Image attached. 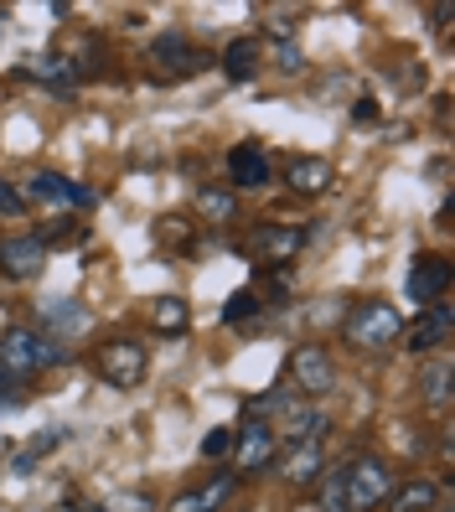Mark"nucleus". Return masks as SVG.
<instances>
[{
  "label": "nucleus",
  "mask_w": 455,
  "mask_h": 512,
  "mask_svg": "<svg viewBox=\"0 0 455 512\" xmlns=\"http://www.w3.org/2000/svg\"><path fill=\"white\" fill-rule=\"evenodd\" d=\"M419 394L430 409H445L450 404V363L445 357H430V363L419 368Z\"/></svg>",
  "instance_id": "obj_18"
},
{
  "label": "nucleus",
  "mask_w": 455,
  "mask_h": 512,
  "mask_svg": "<svg viewBox=\"0 0 455 512\" xmlns=\"http://www.w3.org/2000/svg\"><path fill=\"white\" fill-rule=\"evenodd\" d=\"M197 207H202L207 218H218V223H228L238 202H233V192H223V187H202V192H197Z\"/></svg>",
  "instance_id": "obj_25"
},
{
  "label": "nucleus",
  "mask_w": 455,
  "mask_h": 512,
  "mask_svg": "<svg viewBox=\"0 0 455 512\" xmlns=\"http://www.w3.org/2000/svg\"><path fill=\"white\" fill-rule=\"evenodd\" d=\"M0 394H11V373L6 368H0Z\"/></svg>",
  "instance_id": "obj_32"
},
{
  "label": "nucleus",
  "mask_w": 455,
  "mask_h": 512,
  "mask_svg": "<svg viewBox=\"0 0 455 512\" xmlns=\"http://www.w3.org/2000/svg\"><path fill=\"white\" fill-rule=\"evenodd\" d=\"M42 326L57 331V337H83V331H88V311L78 306V300H52V306H42Z\"/></svg>",
  "instance_id": "obj_16"
},
{
  "label": "nucleus",
  "mask_w": 455,
  "mask_h": 512,
  "mask_svg": "<svg viewBox=\"0 0 455 512\" xmlns=\"http://www.w3.org/2000/svg\"><path fill=\"white\" fill-rule=\"evenodd\" d=\"M233 456H238V471H264L275 461V430H269L264 419H249V425L233 435Z\"/></svg>",
  "instance_id": "obj_8"
},
{
  "label": "nucleus",
  "mask_w": 455,
  "mask_h": 512,
  "mask_svg": "<svg viewBox=\"0 0 455 512\" xmlns=\"http://www.w3.org/2000/svg\"><path fill=\"white\" fill-rule=\"evenodd\" d=\"M228 176H233V187H269L275 166H269L264 145H233L228 150Z\"/></svg>",
  "instance_id": "obj_10"
},
{
  "label": "nucleus",
  "mask_w": 455,
  "mask_h": 512,
  "mask_svg": "<svg viewBox=\"0 0 455 512\" xmlns=\"http://www.w3.org/2000/svg\"><path fill=\"white\" fill-rule=\"evenodd\" d=\"M57 363H63V347H57L52 337H42V331H32V326L0 331V368H6L11 378L42 373V368H57Z\"/></svg>",
  "instance_id": "obj_1"
},
{
  "label": "nucleus",
  "mask_w": 455,
  "mask_h": 512,
  "mask_svg": "<svg viewBox=\"0 0 455 512\" xmlns=\"http://www.w3.org/2000/svg\"><path fill=\"white\" fill-rule=\"evenodd\" d=\"M21 197H37L47 207H68V176H57V171H37L32 182H26Z\"/></svg>",
  "instance_id": "obj_21"
},
{
  "label": "nucleus",
  "mask_w": 455,
  "mask_h": 512,
  "mask_svg": "<svg viewBox=\"0 0 455 512\" xmlns=\"http://www.w3.org/2000/svg\"><path fill=\"white\" fill-rule=\"evenodd\" d=\"M259 311V295L254 290H238V295H228V306H223V321L228 326H244L249 316Z\"/></svg>",
  "instance_id": "obj_27"
},
{
  "label": "nucleus",
  "mask_w": 455,
  "mask_h": 512,
  "mask_svg": "<svg viewBox=\"0 0 455 512\" xmlns=\"http://www.w3.org/2000/svg\"><path fill=\"white\" fill-rule=\"evenodd\" d=\"M331 176H337V171H331V161H321V156H295L290 166H285V182L295 187V192H326L331 187Z\"/></svg>",
  "instance_id": "obj_13"
},
{
  "label": "nucleus",
  "mask_w": 455,
  "mask_h": 512,
  "mask_svg": "<svg viewBox=\"0 0 455 512\" xmlns=\"http://www.w3.org/2000/svg\"><path fill=\"white\" fill-rule=\"evenodd\" d=\"M99 202V192L94 187H78V182H68V207H94Z\"/></svg>",
  "instance_id": "obj_31"
},
{
  "label": "nucleus",
  "mask_w": 455,
  "mask_h": 512,
  "mask_svg": "<svg viewBox=\"0 0 455 512\" xmlns=\"http://www.w3.org/2000/svg\"><path fill=\"white\" fill-rule=\"evenodd\" d=\"M0 213H26V197H21V187H11L6 176H0Z\"/></svg>",
  "instance_id": "obj_28"
},
{
  "label": "nucleus",
  "mask_w": 455,
  "mask_h": 512,
  "mask_svg": "<svg viewBox=\"0 0 455 512\" xmlns=\"http://www.w3.org/2000/svg\"><path fill=\"white\" fill-rule=\"evenodd\" d=\"M233 435H238V430H228V425L207 430L202 445H197V450H202V461H223V456H233Z\"/></svg>",
  "instance_id": "obj_26"
},
{
  "label": "nucleus",
  "mask_w": 455,
  "mask_h": 512,
  "mask_svg": "<svg viewBox=\"0 0 455 512\" xmlns=\"http://www.w3.org/2000/svg\"><path fill=\"white\" fill-rule=\"evenodd\" d=\"M388 497H393V471L378 456H362L347 466V507L352 512H373Z\"/></svg>",
  "instance_id": "obj_3"
},
{
  "label": "nucleus",
  "mask_w": 455,
  "mask_h": 512,
  "mask_svg": "<svg viewBox=\"0 0 455 512\" xmlns=\"http://www.w3.org/2000/svg\"><path fill=\"white\" fill-rule=\"evenodd\" d=\"M150 63H156L161 73H171V78H187V73H202L207 68V52H197L181 32H166V37L150 42Z\"/></svg>",
  "instance_id": "obj_7"
},
{
  "label": "nucleus",
  "mask_w": 455,
  "mask_h": 512,
  "mask_svg": "<svg viewBox=\"0 0 455 512\" xmlns=\"http://www.w3.org/2000/svg\"><path fill=\"white\" fill-rule=\"evenodd\" d=\"M435 502H440V481L435 476H409L404 487H393V497H388L393 512H435Z\"/></svg>",
  "instance_id": "obj_12"
},
{
  "label": "nucleus",
  "mask_w": 455,
  "mask_h": 512,
  "mask_svg": "<svg viewBox=\"0 0 455 512\" xmlns=\"http://www.w3.org/2000/svg\"><path fill=\"white\" fill-rule=\"evenodd\" d=\"M223 73H228L233 83H249V78L259 73V47H254V37L228 42V52H223Z\"/></svg>",
  "instance_id": "obj_19"
},
{
  "label": "nucleus",
  "mask_w": 455,
  "mask_h": 512,
  "mask_svg": "<svg viewBox=\"0 0 455 512\" xmlns=\"http://www.w3.org/2000/svg\"><path fill=\"white\" fill-rule=\"evenodd\" d=\"M26 73L42 78V83H57V88H68V83L78 78V68L68 63V57H32V63H26Z\"/></svg>",
  "instance_id": "obj_22"
},
{
  "label": "nucleus",
  "mask_w": 455,
  "mask_h": 512,
  "mask_svg": "<svg viewBox=\"0 0 455 512\" xmlns=\"http://www.w3.org/2000/svg\"><path fill=\"white\" fill-rule=\"evenodd\" d=\"M300 244H306V228L269 223V228H259V238H254V254H259V259H269V264H285V259H295V254H300Z\"/></svg>",
  "instance_id": "obj_11"
},
{
  "label": "nucleus",
  "mask_w": 455,
  "mask_h": 512,
  "mask_svg": "<svg viewBox=\"0 0 455 512\" xmlns=\"http://www.w3.org/2000/svg\"><path fill=\"white\" fill-rule=\"evenodd\" d=\"M0 269L16 280H32L47 269V238H6L0 244Z\"/></svg>",
  "instance_id": "obj_9"
},
{
  "label": "nucleus",
  "mask_w": 455,
  "mask_h": 512,
  "mask_svg": "<svg viewBox=\"0 0 455 512\" xmlns=\"http://www.w3.org/2000/svg\"><path fill=\"white\" fill-rule=\"evenodd\" d=\"M321 512H352L347 507V471H321Z\"/></svg>",
  "instance_id": "obj_23"
},
{
  "label": "nucleus",
  "mask_w": 455,
  "mask_h": 512,
  "mask_svg": "<svg viewBox=\"0 0 455 512\" xmlns=\"http://www.w3.org/2000/svg\"><path fill=\"white\" fill-rule=\"evenodd\" d=\"M290 373H295V388H300V394H311V399L331 394V383H337V363H331V352L316 347V342L290 352Z\"/></svg>",
  "instance_id": "obj_5"
},
{
  "label": "nucleus",
  "mask_w": 455,
  "mask_h": 512,
  "mask_svg": "<svg viewBox=\"0 0 455 512\" xmlns=\"http://www.w3.org/2000/svg\"><path fill=\"white\" fill-rule=\"evenodd\" d=\"M321 430H326V414L321 409H295L290 425H285V440L290 445H321Z\"/></svg>",
  "instance_id": "obj_20"
},
{
  "label": "nucleus",
  "mask_w": 455,
  "mask_h": 512,
  "mask_svg": "<svg viewBox=\"0 0 455 512\" xmlns=\"http://www.w3.org/2000/svg\"><path fill=\"white\" fill-rule=\"evenodd\" d=\"M57 445H63V430H42V435L32 440V450H26V456L37 461V456H47V450H57Z\"/></svg>",
  "instance_id": "obj_29"
},
{
  "label": "nucleus",
  "mask_w": 455,
  "mask_h": 512,
  "mask_svg": "<svg viewBox=\"0 0 455 512\" xmlns=\"http://www.w3.org/2000/svg\"><path fill=\"white\" fill-rule=\"evenodd\" d=\"M399 337H404V321H399V311H393L388 300H362V306L347 316V342L357 352H383Z\"/></svg>",
  "instance_id": "obj_2"
},
{
  "label": "nucleus",
  "mask_w": 455,
  "mask_h": 512,
  "mask_svg": "<svg viewBox=\"0 0 455 512\" xmlns=\"http://www.w3.org/2000/svg\"><path fill=\"white\" fill-rule=\"evenodd\" d=\"M150 321H156V331H187V300H176V295H166V300H156V316H150Z\"/></svg>",
  "instance_id": "obj_24"
},
{
  "label": "nucleus",
  "mask_w": 455,
  "mask_h": 512,
  "mask_svg": "<svg viewBox=\"0 0 455 512\" xmlns=\"http://www.w3.org/2000/svg\"><path fill=\"white\" fill-rule=\"evenodd\" d=\"M409 300H419V306H440V295L450 290V259L445 254H419L409 264Z\"/></svg>",
  "instance_id": "obj_6"
},
{
  "label": "nucleus",
  "mask_w": 455,
  "mask_h": 512,
  "mask_svg": "<svg viewBox=\"0 0 455 512\" xmlns=\"http://www.w3.org/2000/svg\"><path fill=\"white\" fill-rule=\"evenodd\" d=\"M94 368H99V378L114 383V388H135V383L150 373V352H145L140 342H104V347L94 352Z\"/></svg>",
  "instance_id": "obj_4"
},
{
  "label": "nucleus",
  "mask_w": 455,
  "mask_h": 512,
  "mask_svg": "<svg viewBox=\"0 0 455 512\" xmlns=\"http://www.w3.org/2000/svg\"><path fill=\"white\" fill-rule=\"evenodd\" d=\"M269 466H280V476L285 481H316L321 471H326V461H321V445H290L280 461H269Z\"/></svg>",
  "instance_id": "obj_15"
},
{
  "label": "nucleus",
  "mask_w": 455,
  "mask_h": 512,
  "mask_svg": "<svg viewBox=\"0 0 455 512\" xmlns=\"http://www.w3.org/2000/svg\"><path fill=\"white\" fill-rule=\"evenodd\" d=\"M233 487H238V476H218V481H207V487L176 497L171 512H223V502L233 497Z\"/></svg>",
  "instance_id": "obj_14"
},
{
  "label": "nucleus",
  "mask_w": 455,
  "mask_h": 512,
  "mask_svg": "<svg viewBox=\"0 0 455 512\" xmlns=\"http://www.w3.org/2000/svg\"><path fill=\"white\" fill-rule=\"evenodd\" d=\"M275 57H280V68H285V73H300V47H295V42H280Z\"/></svg>",
  "instance_id": "obj_30"
},
{
  "label": "nucleus",
  "mask_w": 455,
  "mask_h": 512,
  "mask_svg": "<svg viewBox=\"0 0 455 512\" xmlns=\"http://www.w3.org/2000/svg\"><path fill=\"white\" fill-rule=\"evenodd\" d=\"M450 326H455V316H450V306H435L430 316H424L414 331H409V352H435L445 337H450Z\"/></svg>",
  "instance_id": "obj_17"
}]
</instances>
